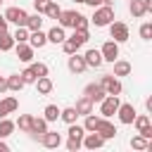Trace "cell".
I'll return each mask as SVG.
<instances>
[{
  "label": "cell",
  "mask_w": 152,
  "mask_h": 152,
  "mask_svg": "<svg viewBox=\"0 0 152 152\" xmlns=\"http://www.w3.org/2000/svg\"><path fill=\"white\" fill-rule=\"evenodd\" d=\"M90 21H93L95 26H109V24L114 21V7H112V5H100V7H95Z\"/></svg>",
  "instance_id": "6da1fadb"
},
{
  "label": "cell",
  "mask_w": 152,
  "mask_h": 152,
  "mask_svg": "<svg viewBox=\"0 0 152 152\" xmlns=\"http://www.w3.org/2000/svg\"><path fill=\"white\" fill-rule=\"evenodd\" d=\"M100 116H114L116 114V109H119V104H121V100H119V95H104L100 102Z\"/></svg>",
  "instance_id": "7a4b0ae2"
},
{
  "label": "cell",
  "mask_w": 152,
  "mask_h": 152,
  "mask_svg": "<svg viewBox=\"0 0 152 152\" xmlns=\"http://www.w3.org/2000/svg\"><path fill=\"white\" fill-rule=\"evenodd\" d=\"M100 86L104 88V93L107 95H121V81H119V76H114V74H104L102 78H100Z\"/></svg>",
  "instance_id": "3957f363"
},
{
  "label": "cell",
  "mask_w": 152,
  "mask_h": 152,
  "mask_svg": "<svg viewBox=\"0 0 152 152\" xmlns=\"http://www.w3.org/2000/svg\"><path fill=\"white\" fill-rule=\"evenodd\" d=\"M26 10H21V7H7L5 10V19H7V24H14V26H26Z\"/></svg>",
  "instance_id": "277c9868"
},
{
  "label": "cell",
  "mask_w": 152,
  "mask_h": 152,
  "mask_svg": "<svg viewBox=\"0 0 152 152\" xmlns=\"http://www.w3.org/2000/svg\"><path fill=\"white\" fill-rule=\"evenodd\" d=\"M78 19H81V12H76V10H62L59 17H57L62 28H74L78 24Z\"/></svg>",
  "instance_id": "5b68a950"
},
{
  "label": "cell",
  "mask_w": 152,
  "mask_h": 152,
  "mask_svg": "<svg viewBox=\"0 0 152 152\" xmlns=\"http://www.w3.org/2000/svg\"><path fill=\"white\" fill-rule=\"evenodd\" d=\"M109 36H112V40H116V43H126V40H128V26H126L124 21H112V24H109Z\"/></svg>",
  "instance_id": "8992f818"
},
{
  "label": "cell",
  "mask_w": 152,
  "mask_h": 152,
  "mask_svg": "<svg viewBox=\"0 0 152 152\" xmlns=\"http://www.w3.org/2000/svg\"><path fill=\"white\" fill-rule=\"evenodd\" d=\"M100 55H102V62H114V59H119V43H116V40L102 43Z\"/></svg>",
  "instance_id": "52a82bcc"
},
{
  "label": "cell",
  "mask_w": 152,
  "mask_h": 152,
  "mask_svg": "<svg viewBox=\"0 0 152 152\" xmlns=\"http://www.w3.org/2000/svg\"><path fill=\"white\" fill-rule=\"evenodd\" d=\"M116 114H119V121H121V124L131 126L138 112H135V107H133L131 102H121V104H119V109H116Z\"/></svg>",
  "instance_id": "ba28073f"
},
{
  "label": "cell",
  "mask_w": 152,
  "mask_h": 152,
  "mask_svg": "<svg viewBox=\"0 0 152 152\" xmlns=\"http://www.w3.org/2000/svg\"><path fill=\"white\" fill-rule=\"evenodd\" d=\"M95 133H100L104 140H112V138H116V126H114L107 116H100V124H97Z\"/></svg>",
  "instance_id": "9c48e42d"
},
{
  "label": "cell",
  "mask_w": 152,
  "mask_h": 152,
  "mask_svg": "<svg viewBox=\"0 0 152 152\" xmlns=\"http://www.w3.org/2000/svg\"><path fill=\"white\" fill-rule=\"evenodd\" d=\"M104 142H107V140H104L100 133L90 131V133H86V135H83V140H81V147H86V150H100Z\"/></svg>",
  "instance_id": "30bf717a"
},
{
  "label": "cell",
  "mask_w": 152,
  "mask_h": 152,
  "mask_svg": "<svg viewBox=\"0 0 152 152\" xmlns=\"http://www.w3.org/2000/svg\"><path fill=\"white\" fill-rule=\"evenodd\" d=\"M83 95H86V97L95 104V102H100L107 93H104V88H102V86H100V81H97V83H88V86L83 88Z\"/></svg>",
  "instance_id": "8fae6325"
},
{
  "label": "cell",
  "mask_w": 152,
  "mask_h": 152,
  "mask_svg": "<svg viewBox=\"0 0 152 152\" xmlns=\"http://www.w3.org/2000/svg\"><path fill=\"white\" fill-rule=\"evenodd\" d=\"M66 66H69V71H71V74H83V71L88 69V64H86L83 55H78V52L69 55V62H66Z\"/></svg>",
  "instance_id": "7c38bea8"
},
{
  "label": "cell",
  "mask_w": 152,
  "mask_h": 152,
  "mask_svg": "<svg viewBox=\"0 0 152 152\" xmlns=\"http://www.w3.org/2000/svg\"><path fill=\"white\" fill-rule=\"evenodd\" d=\"M17 109H19V100H17V97L10 95V97H2V100H0V119H5L7 114H12V112H17Z\"/></svg>",
  "instance_id": "4fadbf2b"
},
{
  "label": "cell",
  "mask_w": 152,
  "mask_h": 152,
  "mask_svg": "<svg viewBox=\"0 0 152 152\" xmlns=\"http://www.w3.org/2000/svg\"><path fill=\"white\" fill-rule=\"evenodd\" d=\"M40 142H43L45 147L55 150V147H59V145H62V135H59L57 131H45V133L40 135Z\"/></svg>",
  "instance_id": "5bb4252c"
},
{
  "label": "cell",
  "mask_w": 152,
  "mask_h": 152,
  "mask_svg": "<svg viewBox=\"0 0 152 152\" xmlns=\"http://www.w3.org/2000/svg\"><path fill=\"white\" fill-rule=\"evenodd\" d=\"M14 48H17V57H19V62H33V48L28 45V43H14Z\"/></svg>",
  "instance_id": "9a60e30c"
},
{
  "label": "cell",
  "mask_w": 152,
  "mask_h": 152,
  "mask_svg": "<svg viewBox=\"0 0 152 152\" xmlns=\"http://www.w3.org/2000/svg\"><path fill=\"white\" fill-rule=\"evenodd\" d=\"M83 59H86V64H88V66H93V69H100V66L104 64V62H102V55H100V50H95V48L86 50Z\"/></svg>",
  "instance_id": "2e32d148"
},
{
  "label": "cell",
  "mask_w": 152,
  "mask_h": 152,
  "mask_svg": "<svg viewBox=\"0 0 152 152\" xmlns=\"http://www.w3.org/2000/svg\"><path fill=\"white\" fill-rule=\"evenodd\" d=\"M33 86H36L38 95H50V93H52V88H55V83H52V78H50V76H38Z\"/></svg>",
  "instance_id": "e0dca14e"
},
{
  "label": "cell",
  "mask_w": 152,
  "mask_h": 152,
  "mask_svg": "<svg viewBox=\"0 0 152 152\" xmlns=\"http://www.w3.org/2000/svg\"><path fill=\"white\" fill-rule=\"evenodd\" d=\"M26 43H28L33 50H36V48L40 50V48H45V43H48V36H45V33L38 28V31H31V33H28V40H26Z\"/></svg>",
  "instance_id": "ac0fdd59"
},
{
  "label": "cell",
  "mask_w": 152,
  "mask_h": 152,
  "mask_svg": "<svg viewBox=\"0 0 152 152\" xmlns=\"http://www.w3.org/2000/svg\"><path fill=\"white\" fill-rule=\"evenodd\" d=\"M48 131V121L43 119V116H33V124H31V138H40L43 133Z\"/></svg>",
  "instance_id": "d6986e66"
},
{
  "label": "cell",
  "mask_w": 152,
  "mask_h": 152,
  "mask_svg": "<svg viewBox=\"0 0 152 152\" xmlns=\"http://www.w3.org/2000/svg\"><path fill=\"white\" fill-rule=\"evenodd\" d=\"M76 112H78V116H86V114H90L93 112V102L86 97V95H81L78 100H76V107H74Z\"/></svg>",
  "instance_id": "ffe728a7"
},
{
  "label": "cell",
  "mask_w": 152,
  "mask_h": 152,
  "mask_svg": "<svg viewBox=\"0 0 152 152\" xmlns=\"http://www.w3.org/2000/svg\"><path fill=\"white\" fill-rule=\"evenodd\" d=\"M45 36H48V43H55V45H57V43H62V40L66 38V33H64V28H62V26H52Z\"/></svg>",
  "instance_id": "44dd1931"
},
{
  "label": "cell",
  "mask_w": 152,
  "mask_h": 152,
  "mask_svg": "<svg viewBox=\"0 0 152 152\" xmlns=\"http://www.w3.org/2000/svg\"><path fill=\"white\" fill-rule=\"evenodd\" d=\"M112 64H114V76H128L133 69L131 62H126V59H114Z\"/></svg>",
  "instance_id": "7402d4cb"
},
{
  "label": "cell",
  "mask_w": 152,
  "mask_h": 152,
  "mask_svg": "<svg viewBox=\"0 0 152 152\" xmlns=\"http://www.w3.org/2000/svg\"><path fill=\"white\" fill-rule=\"evenodd\" d=\"M24 86H26V83H24L21 74H12V76H7V90H12V93H19Z\"/></svg>",
  "instance_id": "603a6c76"
},
{
  "label": "cell",
  "mask_w": 152,
  "mask_h": 152,
  "mask_svg": "<svg viewBox=\"0 0 152 152\" xmlns=\"http://www.w3.org/2000/svg\"><path fill=\"white\" fill-rule=\"evenodd\" d=\"M131 147H133V150H152V140H147V138H142V135L138 133V135L131 138Z\"/></svg>",
  "instance_id": "cb8c5ba5"
},
{
  "label": "cell",
  "mask_w": 152,
  "mask_h": 152,
  "mask_svg": "<svg viewBox=\"0 0 152 152\" xmlns=\"http://www.w3.org/2000/svg\"><path fill=\"white\" fill-rule=\"evenodd\" d=\"M74 43H78V45H86L88 40H90V33H88V28H74V33L69 36Z\"/></svg>",
  "instance_id": "d4e9b609"
},
{
  "label": "cell",
  "mask_w": 152,
  "mask_h": 152,
  "mask_svg": "<svg viewBox=\"0 0 152 152\" xmlns=\"http://www.w3.org/2000/svg\"><path fill=\"white\" fill-rule=\"evenodd\" d=\"M128 12H131L135 19H140V17H145V14H147V12H145L142 0H131V2H128Z\"/></svg>",
  "instance_id": "484cf974"
},
{
  "label": "cell",
  "mask_w": 152,
  "mask_h": 152,
  "mask_svg": "<svg viewBox=\"0 0 152 152\" xmlns=\"http://www.w3.org/2000/svg\"><path fill=\"white\" fill-rule=\"evenodd\" d=\"M26 28L28 31H38V28H43V17L36 12V14H28L26 17Z\"/></svg>",
  "instance_id": "4316f807"
},
{
  "label": "cell",
  "mask_w": 152,
  "mask_h": 152,
  "mask_svg": "<svg viewBox=\"0 0 152 152\" xmlns=\"http://www.w3.org/2000/svg\"><path fill=\"white\" fill-rule=\"evenodd\" d=\"M59 119H62L64 124H74V121L78 119V112H76L74 107H64V109H59Z\"/></svg>",
  "instance_id": "83f0119b"
},
{
  "label": "cell",
  "mask_w": 152,
  "mask_h": 152,
  "mask_svg": "<svg viewBox=\"0 0 152 152\" xmlns=\"http://www.w3.org/2000/svg\"><path fill=\"white\" fill-rule=\"evenodd\" d=\"M59 12H62V7H59L55 0H48V5H45V12H43V14H45L48 19H57V17H59Z\"/></svg>",
  "instance_id": "f1b7e54d"
},
{
  "label": "cell",
  "mask_w": 152,
  "mask_h": 152,
  "mask_svg": "<svg viewBox=\"0 0 152 152\" xmlns=\"http://www.w3.org/2000/svg\"><path fill=\"white\" fill-rule=\"evenodd\" d=\"M14 48V38H12V33H0V52H10Z\"/></svg>",
  "instance_id": "f546056e"
},
{
  "label": "cell",
  "mask_w": 152,
  "mask_h": 152,
  "mask_svg": "<svg viewBox=\"0 0 152 152\" xmlns=\"http://www.w3.org/2000/svg\"><path fill=\"white\" fill-rule=\"evenodd\" d=\"M17 128V124L14 121H10L7 116L5 119H0V138H7V135H12V131Z\"/></svg>",
  "instance_id": "4dcf8cb0"
},
{
  "label": "cell",
  "mask_w": 152,
  "mask_h": 152,
  "mask_svg": "<svg viewBox=\"0 0 152 152\" xmlns=\"http://www.w3.org/2000/svg\"><path fill=\"white\" fill-rule=\"evenodd\" d=\"M43 114H45L43 119H45L48 124H50V121H57V119H59V107H57V104H48V107L43 109Z\"/></svg>",
  "instance_id": "1f68e13d"
},
{
  "label": "cell",
  "mask_w": 152,
  "mask_h": 152,
  "mask_svg": "<svg viewBox=\"0 0 152 152\" xmlns=\"http://www.w3.org/2000/svg\"><path fill=\"white\" fill-rule=\"evenodd\" d=\"M97 124H100V116H95L93 112H90V114H86V121H83V128H86V133L95 131V128H97Z\"/></svg>",
  "instance_id": "d6a6232c"
},
{
  "label": "cell",
  "mask_w": 152,
  "mask_h": 152,
  "mask_svg": "<svg viewBox=\"0 0 152 152\" xmlns=\"http://www.w3.org/2000/svg\"><path fill=\"white\" fill-rule=\"evenodd\" d=\"M28 33H31V31H28L26 26H17V31L12 33V38H14V43H26V40H28Z\"/></svg>",
  "instance_id": "836d02e7"
},
{
  "label": "cell",
  "mask_w": 152,
  "mask_h": 152,
  "mask_svg": "<svg viewBox=\"0 0 152 152\" xmlns=\"http://www.w3.org/2000/svg\"><path fill=\"white\" fill-rule=\"evenodd\" d=\"M59 45H62V50H64L66 55H74V52H78V50H81V45H78V43H74L71 38H64Z\"/></svg>",
  "instance_id": "e575fe53"
},
{
  "label": "cell",
  "mask_w": 152,
  "mask_h": 152,
  "mask_svg": "<svg viewBox=\"0 0 152 152\" xmlns=\"http://www.w3.org/2000/svg\"><path fill=\"white\" fill-rule=\"evenodd\" d=\"M31 124H33V116H31V114H21V116H19V121H17L19 131H24V133H28V131H31Z\"/></svg>",
  "instance_id": "d590c367"
},
{
  "label": "cell",
  "mask_w": 152,
  "mask_h": 152,
  "mask_svg": "<svg viewBox=\"0 0 152 152\" xmlns=\"http://www.w3.org/2000/svg\"><path fill=\"white\" fill-rule=\"evenodd\" d=\"M66 133H69V138H78V140H83L86 128H83V126H78V124L74 121V124H69V131H66Z\"/></svg>",
  "instance_id": "8d00e7d4"
},
{
  "label": "cell",
  "mask_w": 152,
  "mask_h": 152,
  "mask_svg": "<svg viewBox=\"0 0 152 152\" xmlns=\"http://www.w3.org/2000/svg\"><path fill=\"white\" fill-rule=\"evenodd\" d=\"M28 66L36 74V78L38 76H48V64H43V62H28Z\"/></svg>",
  "instance_id": "74e56055"
},
{
  "label": "cell",
  "mask_w": 152,
  "mask_h": 152,
  "mask_svg": "<svg viewBox=\"0 0 152 152\" xmlns=\"http://www.w3.org/2000/svg\"><path fill=\"white\" fill-rule=\"evenodd\" d=\"M147 124H150V116H147V114H135V119H133V126H135V131L145 128Z\"/></svg>",
  "instance_id": "f35d334b"
},
{
  "label": "cell",
  "mask_w": 152,
  "mask_h": 152,
  "mask_svg": "<svg viewBox=\"0 0 152 152\" xmlns=\"http://www.w3.org/2000/svg\"><path fill=\"white\" fill-rule=\"evenodd\" d=\"M140 38H142V40H152V24H150V21H145V24L140 26Z\"/></svg>",
  "instance_id": "ab89813d"
},
{
  "label": "cell",
  "mask_w": 152,
  "mask_h": 152,
  "mask_svg": "<svg viewBox=\"0 0 152 152\" xmlns=\"http://www.w3.org/2000/svg\"><path fill=\"white\" fill-rule=\"evenodd\" d=\"M21 78H24V83L28 86V83H36V74L31 71V66H26L24 71H21Z\"/></svg>",
  "instance_id": "60d3db41"
},
{
  "label": "cell",
  "mask_w": 152,
  "mask_h": 152,
  "mask_svg": "<svg viewBox=\"0 0 152 152\" xmlns=\"http://www.w3.org/2000/svg\"><path fill=\"white\" fill-rule=\"evenodd\" d=\"M66 150H69V152H78V150H81V140H78V138H69V140H66Z\"/></svg>",
  "instance_id": "b9f144b4"
},
{
  "label": "cell",
  "mask_w": 152,
  "mask_h": 152,
  "mask_svg": "<svg viewBox=\"0 0 152 152\" xmlns=\"http://www.w3.org/2000/svg\"><path fill=\"white\" fill-rule=\"evenodd\" d=\"M86 5H90L93 10L100 7V5H114V0H86Z\"/></svg>",
  "instance_id": "7bdbcfd3"
},
{
  "label": "cell",
  "mask_w": 152,
  "mask_h": 152,
  "mask_svg": "<svg viewBox=\"0 0 152 152\" xmlns=\"http://www.w3.org/2000/svg\"><path fill=\"white\" fill-rule=\"evenodd\" d=\"M138 133H140L142 138H147V140H152V124H147V126H145V128H140Z\"/></svg>",
  "instance_id": "ee69618b"
},
{
  "label": "cell",
  "mask_w": 152,
  "mask_h": 152,
  "mask_svg": "<svg viewBox=\"0 0 152 152\" xmlns=\"http://www.w3.org/2000/svg\"><path fill=\"white\" fill-rule=\"evenodd\" d=\"M74 28H88V17H83V14H81V19H78V24H76Z\"/></svg>",
  "instance_id": "f6af8a7d"
},
{
  "label": "cell",
  "mask_w": 152,
  "mask_h": 152,
  "mask_svg": "<svg viewBox=\"0 0 152 152\" xmlns=\"http://www.w3.org/2000/svg\"><path fill=\"white\" fill-rule=\"evenodd\" d=\"M7 31V19H5V14H0V33H5Z\"/></svg>",
  "instance_id": "bcb514c9"
},
{
  "label": "cell",
  "mask_w": 152,
  "mask_h": 152,
  "mask_svg": "<svg viewBox=\"0 0 152 152\" xmlns=\"http://www.w3.org/2000/svg\"><path fill=\"white\" fill-rule=\"evenodd\" d=\"M2 93H7V78L0 76V95H2Z\"/></svg>",
  "instance_id": "7dc6e473"
},
{
  "label": "cell",
  "mask_w": 152,
  "mask_h": 152,
  "mask_svg": "<svg viewBox=\"0 0 152 152\" xmlns=\"http://www.w3.org/2000/svg\"><path fill=\"white\" fill-rule=\"evenodd\" d=\"M142 5H145V12L150 14V12H152V0H142Z\"/></svg>",
  "instance_id": "c3c4849f"
},
{
  "label": "cell",
  "mask_w": 152,
  "mask_h": 152,
  "mask_svg": "<svg viewBox=\"0 0 152 152\" xmlns=\"http://www.w3.org/2000/svg\"><path fill=\"white\" fill-rule=\"evenodd\" d=\"M7 150H10V145L5 142V138H0V152H7Z\"/></svg>",
  "instance_id": "681fc988"
},
{
  "label": "cell",
  "mask_w": 152,
  "mask_h": 152,
  "mask_svg": "<svg viewBox=\"0 0 152 152\" xmlns=\"http://www.w3.org/2000/svg\"><path fill=\"white\" fill-rule=\"evenodd\" d=\"M145 107H147V112H152V97H147V100H145Z\"/></svg>",
  "instance_id": "f907efd6"
},
{
  "label": "cell",
  "mask_w": 152,
  "mask_h": 152,
  "mask_svg": "<svg viewBox=\"0 0 152 152\" xmlns=\"http://www.w3.org/2000/svg\"><path fill=\"white\" fill-rule=\"evenodd\" d=\"M71 2H76V5H83V2H86V0H71Z\"/></svg>",
  "instance_id": "816d5d0a"
},
{
  "label": "cell",
  "mask_w": 152,
  "mask_h": 152,
  "mask_svg": "<svg viewBox=\"0 0 152 152\" xmlns=\"http://www.w3.org/2000/svg\"><path fill=\"white\" fill-rule=\"evenodd\" d=\"M33 2H43V5H45V2H48V0H33Z\"/></svg>",
  "instance_id": "f5cc1de1"
},
{
  "label": "cell",
  "mask_w": 152,
  "mask_h": 152,
  "mask_svg": "<svg viewBox=\"0 0 152 152\" xmlns=\"http://www.w3.org/2000/svg\"><path fill=\"white\" fill-rule=\"evenodd\" d=\"M0 5H2V0H0Z\"/></svg>",
  "instance_id": "db71d44e"
}]
</instances>
